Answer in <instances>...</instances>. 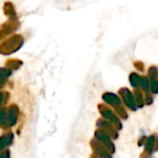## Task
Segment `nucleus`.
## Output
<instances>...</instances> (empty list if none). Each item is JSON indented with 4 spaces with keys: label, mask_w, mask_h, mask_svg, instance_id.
Wrapping results in <instances>:
<instances>
[{
    "label": "nucleus",
    "mask_w": 158,
    "mask_h": 158,
    "mask_svg": "<svg viewBox=\"0 0 158 158\" xmlns=\"http://www.w3.org/2000/svg\"><path fill=\"white\" fill-rule=\"evenodd\" d=\"M17 117H18V108L16 106H11V108L8 111V114L6 115V126L9 127L12 126L16 120H17Z\"/></svg>",
    "instance_id": "1"
},
{
    "label": "nucleus",
    "mask_w": 158,
    "mask_h": 158,
    "mask_svg": "<svg viewBox=\"0 0 158 158\" xmlns=\"http://www.w3.org/2000/svg\"><path fill=\"white\" fill-rule=\"evenodd\" d=\"M12 139H13V135L11 133H8V134H6V135L2 136L0 138V151L3 150L6 146L11 144Z\"/></svg>",
    "instance_id": "2"
},
{
    "label": "nucleus",
    "mask_w": 158,
    "mask_h": 158,
    "mask_svg": "<svg viewBox=\"0 0 158 158\" xmlns=\"http://www.w3.org/2000/svg\"><path fill=\"white\" fill-rule=\"evenodd\" d=\"M6 113L5 110H0V125L6 123Z\"/></svg>",
    "instance_id": "3"
},
{
    "label": "nucleus",
    "mask_w": 158,
    "mask_h": 158,
    "mask_svg": "<svg viewBox=\"0 0 158 158\" xmlns=\"http://www.w3.org/2000/svg\"><path fill=\"white\" fill-rule=\"evenodd\" d=\"M0 158H9V153L5 152V153L0 154Z\"/></svg>",
    "instance_id": "4"
},
{
    "label": "nucleus",
    "mask_w": 158,
    "mask_h": 158,
    "mask_svg": "<svg viewBox=\"0 0 158 158\" xmlns=\"http://www.w3.org/2000/svg\"><path fill=\"white\" fill-rule=\"evenodd\" d=\"M2 98H3V97H2V94H0V105H1V103H2Z\"/></svg>",
    "instance_id": "5"
}]
</instances>
